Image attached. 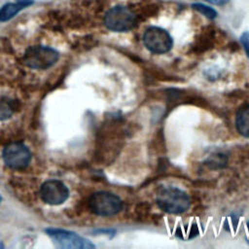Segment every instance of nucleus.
<instances>
[{
    "label": "nucleus",
    "instance_id": "f257e3e1",
    "mask_svg": "<svg viewBox=\"0 0 249 249\" xmlns=\"http://www.w3.org/2000/svg\"><path fill=\"white\" fill-rule=\"evenodd\" d=\"M158 207L167 214H182L191 206L189 195L174 186H165L158 190L156 195Z\"/></svg>",
    "mask_w": 249,
    "mask_h": 249
},
{
    "label": "nucleus",
    "instance_id": "f03ea898",
    "mask_svg": "<svg viewBox=\"0 0 249 249\" xmlns=\"http://www.w3.org/2000/svg\"><path fill=\"white\" fill-rule=\"evenodd\" d=\"M104 25L114 32H127L135 27L136 16L128 7L117 5L106 12Z\"/></svg>",
    "mask_w": 249,
    "mask_h": 249
},
{
    "label": "nucleus",
    "instance_id": "7ed1b4c3",
    "mask_svg": "<svg viewBox=\"0 0 249 249\" xmlns=\"http://www.w3.org/2000/svg\"><path fill=\"white\" fill-rule=\"evenodd\" d=\"M89 205L95 215L110 217L121 212L123 209V200L119 196L113 193L99 191L90 196Z\"/></svg>",
    "mask_w": 249,
    "mask_h": 249
},
{
    "label": "nucleus",
    "instance_id": "20e7f679",
    "mask_svg": "<svg viewBox=\"0 0 249 249\" xmlns=\"http://www.w3.org/2000/svg\"><path fill=\"white\" fill-rule=\"evenodd\" d=\"M143 43L151 53L161 54L172 49L173 39L165 29L159 26H150L143 34Z\"/></svg>",
    "mask_w": 249,
    "mask_h": 249
},
{
    "label": "nucleus",
    "instance_id": "39448f33",
    "mask_svg": "<svg viewBox=\"0 0 249 249\" xmlns=\"http://www.w3.org/2000/svg\"><path fill=\"white\" fill-rule=\"evenodd\" d=\"M58 59V53L52 48L34 46L27 49L24 53V63L35 69H46L52 66Z\"/></svg>",
    "mask_w": 249,
    "mask_h": 249
},
{
    "label": "nucleus",
    "instance_id": "423d86ee",
    "mask_svg": "<svg viewBox=\"0 0 249 249\" xmlns=\"http://www.w3.org/2000/svg\"><path fill=\"white\" fill-rule=\"evenodd\" d=\"M48 234L52 237L55 245L59 248L88 249L94 248V245L88 239L71 231L63 230H48Z\"/></svg>",
    "mask_w": 249,
    "mask_h": 249
},
{
    "label": "nucleus",
    "instance_id": "0eeeda50",
    "mask_svg": "<svg viewBox=\"0 0 249 249\" xmlns=\"http://www.w3.org/2000/svg\"><path fill=\"white\" fill-rule=\"evenodd\" d=\"M3 159L9 167L20 169L29 163L31 154L23 144L12 143L4 149Z\"/></svg>",
    "mask_w": 249,
    "mask_h": 249
},
{
    "label": "nucleus",
    "instance_id": "6e6552de",
    "mask_svg": "<svg viewBox=\"0 0 249 249\" xmlns=\"http://www.w3.org/2000/svg\"><path fill=\"white\" fill-rule=\"evenodd\" d=\"M40 196L46 203L58 205L67 199L69 192L62 182L58 180H50L42 185Z\"/></svg>",
    "mask_w": 249,
    "mask_h": 249
},
{
    "label": "nucleus",
    "instance_id": "1a4fd4ad",
    "mask_svg": "<svg viewBox=\"0 0 249 249\" xmlns=\"http://www.w3.org/2000/svg\"><path fill=\"white\" fill-rule=\"evenodd\" d=\"M234 124L236 131L243 137L249 138V104H243L236 112Z\"/></svg>",
    "mask_w": 249,
    "mask_h": 249
},
{
    "label": "nucleus",
    "instance_id": "9d476101",
    "mask_svg": "<svg viewBox=\"0 0 249 249\" xmlns=\"http://www.w3.org/2000/svg\"><path fill=\"white\" fill-rule=\"evenodd\" d=\"M31 0L18 1L17 3H7L0 9V21H7L14 18L24 8L31 5Z\"/></svg>",
    "mask_w": 249,
    "mask_h": 249
},
{
    "label": "nucleus",
    "instance_id": "9b49d317",
    "mask_svg": "<svg viewBox=\"0 0 249 249\" xmlns=\"http://www.w3.org/2000/svg\"><path fill=\"white\" fill-rule=\"evenodd\" d=\"M228 158L223 153H215L205 160V165L210 169H220L227 165Z\"/></svg>",
    "mask_w": 249,
    "mask_h": 249
},
{
    "label": "nucleus",
    "instance_id": "f8f14e48",
    "mask_svg": "<svg viewBox=\"0 0 249 249\" xmlns=\"http://www.w3.org/2000/svg\"><path fill=\"white\" fill-rule=\"evenodd\" d=\"M15 111V104L9 98H0V121L10 118Z\"/></svg>",
    "mask_w": 249,
    "mask_h": 249
},
{
    "label": "nucleus",
    "instance_id": "ddd939ff",
    "mask_svg": "<svg viewBox=\"0 0 249 249\" xmlns=\"http://www.w3.org/2000/svg\"><path fill=\"white\" fill-rule=\"evenodd\" d=\"M191 6L195 11L200 13L201 15H203L209 19H215L218 16V12L214 8H212L211 6L205 5L203 3L196 2V3H193Z\"/></svg>",
    "mask_w": 249,
    "mask_h": 249
},
{
    "label": "nucleus",
    "instance_id": "4468645a",
    "mask_svg": "<svg viewBox=\"0 0 249 249\" xmlns=\"http://www.w3.org/2000/svg\"><path fill=\"white\" fill-rule=\"evenodd\" d=\"M240 43L243 46V49L246 53V55L249 57V31H245L240 36Z\"/></svg>",
    "mask_w": 249,
    "mask_h": 249
},
{
    "label": "nucleus",
    "instance_id": "2eb2a0df",
    "mask_svg": "<svg viewBox=\"0 0 249 249\" xmlns=\"http://www.w3.org/2000/svg\"><path fill=\"white\" fill-rule=\"evenodd\" d=\"M205 1L217 6H224L230 2V0H205Z\"/></svg>",
    "mask_w": 249,
    "mask_h": 249
},
{
    "label": "nucleus",
    "instance_id": "dca6fc26",
    "mask_svg": "<svg viewBox=\"0 0 249 249\" xmlns=\"http://www.w3.org/2000/svg\"><path fill=\"white\" fill-rule=\"evenodd\" d=\"M246 225H247V229H248V231H249V220L246 222Z\"/></svg>",
    "mask_w": 249,
    "mask_h": 249
},
{
    "label": "nucleus",
    "instance_id": "f3484780",
    "mask_svg": "<svg viewBox=\"0 0 249 249\" xmlns=\"http://www.w3.org/2000/svg\"><path fill=\"white\" fill-rule=\"evenodd\" d=\"M18 1H25V0H18Z\"/></svg>",
    "mask_w": 249,
    "mask_h": 249
},
{
    "label": "nucleus",
    "instance_id": "a211bd4d",
    "mask_svg": "<svg viewBox=\"0 0 249 249\" xmlns=\"http://www.w3.org/2000/svg\"><path fill=\"white\" fill-rule=\"evenodd\" d=\"M0 201H1V197H0Z\"/></svg>",
    "mask_w": 249,
    "mask_h": 249
}]
</instances>
